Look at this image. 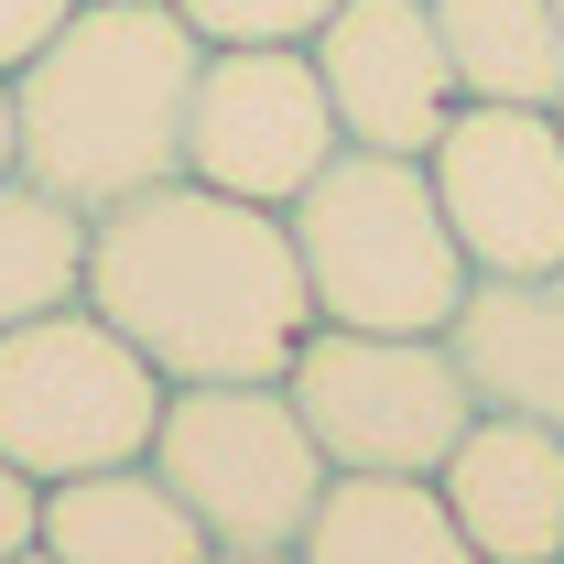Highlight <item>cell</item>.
Listing matches in <instances>:
<instances>
[{
	"mask_svg": "<svg viewBox=\"0 0 564 564\" xmlns=\"http://www.w3.org/2000/svg\"><path fill=\"white\" fill-rule=\"evenodd\" d=\"M76 304H98L174 391L185 380H282V358L315 326L282 207L217 196L196 174L141 185V196L87 217Z\"/></svg>",
	"mask_w": 564,
	"mask_h": 564,
	"instance_id": "obj_1",
	"label": "cell"
},
{
	"mask_svg": "<svg viewBox=\"0 0 564 564\" xmlns=\"http://www.w3.org/2000/svg\"><path fill=\"white\" fill-rule=\"evenodd\" d=\"M207 33L174 0H76L44 55L11 66L22 109V174L76 217L120 207L141 185L185 174V109H196Z\"/></svg>",
	"mask_w": 564,
	"mask_h": 564,
	"instance_id": "obj_2",
	"label": "cell"
},
{
	"mask_svg": "<svg viewBox=\"0 0 564 564\" xmlns=\"http://www.w3.org/2000/svg\"><path fill=\"white\" fill-rule=\"evenodd\" d=\"M293 261L315 293V326H391V337H445L467 304V250L445 228V196L423 152H369L337 141V163L282 207Z\"/></svg>",
	"mask_w": 564,
	"mask_h": 564,
	"instance_id": "obj_3",
	"label": "cell"
},
{
	"mask_svg": "<svg viewBox=\"0 0 564 564\" xmlns=\"http://www.w3.org/2000/svg\"><path fill=\"white\" fill-rule=\"evenodd\" d=\"M163 369L98 315V304H55L0 326V456L55 489V478H98V467H141L152 423H163Z\"/></svg>",
	"mask_w": 564,
	"mask_h": 564,
	"instance_id": "obj_4",
	"label": "cell"
},
{
	"mask_svg": "<svg viewBox=\"0 0 564 564\" xmlns=\"http://www.w3.org/2000/svg\"><path fill=\"white\" fill-rule=\"evenodd\" d=\"M282 391L315 434L326 478H434L456 434L478 423V391L445 337H391V326H304L282 358Z\"/></svg>",
	"mask_w": 564,
	"mask_h": 564,
	"instance_id": "obj_5",
	"label": "cell"
},
{
	"mask_svg": "<svg viewBox=\"0 0 564 564\" xmlns=\"http://www.w3.org/2000/svg\"><path fill=\"white\" fill-rule=\"evenodd\" d=\"M141 467L196 510L207 543H304V521L326 499V456H315L282 380H185V391H163V423H152Z\"/></svg>",
	"mask_w": 564,
	"mask_h": 564,
	"instance_id": "obj_6",
	"label": "cell"
},
{
	"mask_svg": "<svg viewBox=\"0 0 564 564\" xmlns=\"http://www.w3.org/2000/svg\"><path fill=\"white\" fill-rule=\"evenodd\" d=\"M337 98L304 44H207L185 109V174L250 207H293L337 163Z\"/></svg>",
	"mask_w": 564,
	"mask_h": 564,
	"instance_id": "obj_7",
	"label": "cell"
},
{
	"mask_svg": "<svg viewBox=\"0 0 564 564\" xmlns=\"http://www.w3.org/2000/svg\"><path fill=\"white\" fill-rule=\"evenodd\" d=\"M467 272H564V131L521 98H456L423 152Z\"/></svg>",
	"mask_w": 564,
	"mask_h": 564,
	"instance_id": "obj_8",
	"label": "cell"
},
{
	"mask_svg": "<svg viewBox=\"0 0 564 564\" xmlns=\"http://www.w3.org/2000/svg\"><path fill=\"white\" fill-rule=\"evenodd\" d=\"M304 55L337 98V131L369 152H434V131L456 120V55L434 33V0H337Z\"/></svg>",
	"mask_w": 564,
	"mask_h": 564,
	"instance_id": "obj_9",
	"label": "cell"
},
{
	"mask_svg": "<svg viewBox=\"0 0 564 564\" xmlns=\"http://www.w3.org/2000/svg\"><path fill=\"white\" fill-rule=\"evenodd\" d=\"M434 489L456 510V532L478 564H554L564 554V434L521 413H478L456 434V456L434 467Z\"/></svg>",
	"mask_w": 564,
	"mask_h": 564,
	"instance_id": "obj_10",
	"label": "cell"
},
{
	"mask_svg": "<svg viewBox=\"0 0 564 564\" xmlns=\"http://www.w3.org/2000/svg\"><path fill=\"white\" fill-rule=\"evenodd\" d=\"M445 348L467 369L478 413H521L564 434V272H478Z\"/></svg>",
	"mask_w": 564,
	"mask_h": 564,
	"instance_id": "obj_11",
	"label": "cell"
},
{
	"mask_svg": "<svg viewBox=\"0 0 564 564\" xmlns=\"http://www.w3.org/2000/svg\"><path fill=\"white\" fill-rule=\"evenodd\" d=\"M44 543L66 564H207L217 543L196 510L163 489L152 467H98V478H55L44 489Z\"/></svg>",
	"mask_w": 564,
	"mask_h": 564,
	"instance_id": "obj_12",
	"label": "cell"
},
{
	"mask_svg": "<svg viewBox=\"0 0 564 564\" xmlns=\"http://www.w3.org/2000/svg\"><path fill=\"white\" fill-rule=\"evenodd\" d=\"M304 564H478L434 478H326L304 521Z\"/></svg>",
	"mask_w": 564,
	"mask_h": 564,
	"instance_id": "obj_13",
	"label": "cell"
},
{
	"mask_svg": "<svg viewBox=\"0 0 564 564\" xmlns=\"http://www.w3.org/2000/svg\"><path fill=\"white\" fill-rule=\"evenodd\" d=\"M434 33H445V55H456V87H467V98L554 109V87H564L554 0H434Z\"/></svg>",
	"mask_w": 564,
	"mask_h": 564,
	"instance_id": "obj_14",
	"label": "cell"
},
{
	"mask_svg": "<svg viewBox=\"0 0 564 564\" xmlns=\"http://www.w3.org/2000/svg\"><path fill=\"white\" fill-rule=\"evenodd\" d=\"M76 282H87V217L33 174H0V326L76 304Z\"/></svg>",
	"mask_w": 564,
	"mask_h": 564,
	"instance_id": "obj_15",
	"label": "cell"
},
{
	"mask_svg": "<svg viewBox=\"0 0 564 564\" xmlns=\"http://www.w3.org/2000/svg\"><path fill=\"white\" fill-rule=\"evenodd\" d=\"M207 44H304L337 0H174Z\"/></svg>",
	"mask_w": 564,
	"mask_h": 564,
	"instance_id": "obj_16",
	"label": "cell"
},
{
	"mask_svg": "<svg viewBox=\"0 0 564 564\" xmlns=\"http://www.w3.org/2000/svg\"><path fill=\"white\" fill-rule=\"evenodd\" d=\"M66 11H76V0H0V76L22 66V55H44Z\"/></svg>",
	"mask_w": 564,
	"mask_h": 564,
	"instance_id": "obj_17",
	"label": "cell"
},
{
	"mask_svg": "<svg viewBox=\"0 0 564 564\" xmlns=\"http://www.w3.org/2000/svg\"><path fill=\"white\" fill-rule=\"evenodd\" d=\"M33 532H44V489H33V478H22V467H11V456H0V564L22 554V543H33Z\"/></svg>",
	"mask_w": 564,
	"mask_h": 564,
	"instance_id": "obj_18",
	"label": "cell"
},
{
	"mask_svg": "<svg viewBox=\"0 0 564 564\" xmlns=\"http://www.w3.org/2000/svg\"><path fill=\"white\" fill-rule=\"evenodd\" d=\"M207 564H304V554H293V543H217Z\"/></svg>",
	"mask_w": 564,
	"mask_h": 564,
	"instance_id": "obj_19",
	"label": "cell"
},
{
	"mask_svg": "<svg viewBox=\"0 0 564 564\" xmlns=\"http://www.w3.org/2000/svg\"><path fill=\"white\" fill-rule=\"evenodd\" d=\"M0 174H22V109H11V76H0Z\"/></svg>",
	"mask_w": 564,
	"mask_h": 564,
	"instance_id": "obj_20",
	"label": "cell"
},
{
	"mask_svg": "<svg viewBox=\"0 0 564 564\" xmlns=\"http://www.w3.org/2000/svg\"><path fill=\"white\" fill-rule=\"evenodd\" d=\"M11 564H66V554H55V543H44V532H33V543H22V554H11Z\"/></svg>",
	"mask_w": 564,
	"mask_h": 564,
	"instance_id": "obj_21",
	"label": "cell"
},
{
	"mask_svg": "<svg viewBox=\"0 0 564 564\" xmlns=\"http://www.w3.org/2000/svg\"><path fill=\"white\" fill-rule=\"evenodd\" d=\"M554 131H564V87H554Z\"/></svg>",
	"mask_w": 564,
	"mask_h": 564,
	"instance_id": "obj_22",
	"label": "cell"
},
{
	"mask_svg": "<svg viewBox=\"0 0 564 564\" xmlns=\"http://www.w3.org/2000/svg\"><path fill=\"white\" fill-rule=\"evenodd\" d=\"M554 33H564V0H554Z\"/></svg>",
	"mask_w": 564,
	"mask_h": 564,
	"instance_id": "obj_23",
	"label": "cell"
},
{
	"mask_svg": "<svg viewBox=\"0 0 564 564\" xmlns=\"http://www.w3.org/2000/svg\"><path fill=\"white\" fill-rule=\"evenodd\" d=\"M554 564H564V554H554Z\"/></svg>",
	"mask_w": 564,
	"mask_h": 564,
	"instance_id": "obj_24",
	"label": "cell"
}]
</instances>
